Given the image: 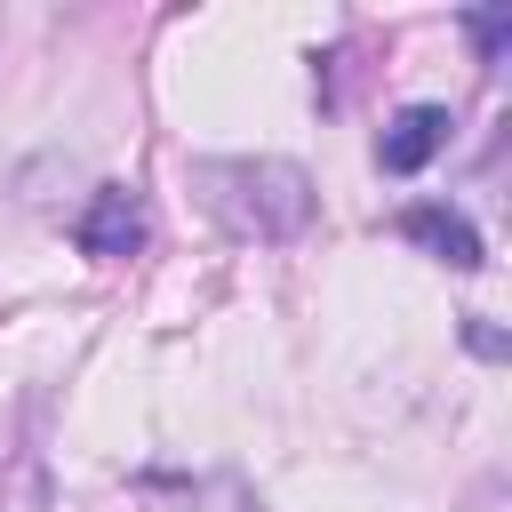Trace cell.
<instances>
[{"instance_id": "1", "label": "cell", "mask_w": 512, "mask_h": 512, "mask_svg": "<svg viewBox=\"0 0 512 512\" xmlns=\"http://www.w3.org/2000/svg\"><path fill=\"white\" fill-rule=\"evenodd\" d=\"M192 192L232 240H296L320 208L296 160H192Z\"/></svg>"}, {"instance_id": "2", "label": "cell", "mask_w": 512, "mask_h": 512, "mask_svg": "<svg viewBox=\"0 0 512 512\" xmlns=\"http://www.w3.org/2000/svg\"><path fill=\"white\" fill-rule=\"evenodd\" d=\"M72 240H80V256H96V264L136 256V248L152 240L144 192H136V184H96V192H88V208H80V224H72Z\"/></svg>"}, {"instance_id": "3", "label": "cell", "mask_w": 512, "mask_h": 512, "mask_svg": "<svg viewBox=\"0 0 512 512\" xmlns=\"http://www.w3.org/2000/svg\"><path fill=\"white\" fill-rule=\"evenodd\" d=\"M392 232H400V240H416L424 256H440L448 272H480V264H488V248H480L472 216H464V208H448V200H416V208H400V216H392Z\"/></svg>"}, {"instance_id": "4", "label": "cell", "mask_w": 512, "mask_h": 512, "mask_svg": "<svg viewBox=\"0 0 512 512\" xmlns=\"http://www.w3.org/2000/svg\"><path fill=\"white\" fill-rule=\"evenodd\" d=\"M448 104H400L392 120H384V136H376V168L384 176H416L440 144H448Z\"/></svg>"}, {"instance_id": "5", "label": "cell", "mask_w": 512, "mask_h": 512, "mask_svg": "<svg viewBox=\"0 0 512 512\" xmlns=\"http://www.w3.org/2000/svg\"><path fill=\"white\" fill-rule=\"evenodd\" d=\"M464 32H472L480 64H504V56H512V8H472V16H464Z\"/></svg>"}, {"instance_id": "6", "label": "cell", "mask_w": 512, "mask_h": 512, "mask_svg": "<svg viewBox=\"0 0 512 512\" xmlns=\"http://www.w3.org/2000/svg\"><path fill=\"white\" fill-rule=\"evenodd\" d=\"M464 336H472V352H488V360H496V352H504V336H496V328H488V320H472V328H464Z\"/></svg>"}]
</instances>
